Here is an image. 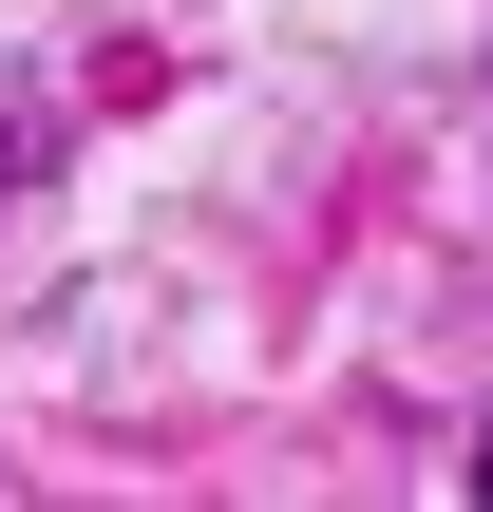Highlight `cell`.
I'll return each instance as SVG.
<instances>
[{"label":"cell","mask_w":493,"mask_h":512,"mask_svg":"<svg viewBox=\"0 0 493 512\" xmlns=\"http://www.w3.org/2000/svg\"><path fill=\"white\" fill-rule=\"evenodd\" d=\"M475 494H493V437H475Z\"/></svg>","instance_id":"6da1fadb"}]
</instances>
